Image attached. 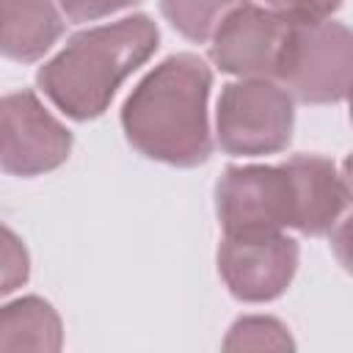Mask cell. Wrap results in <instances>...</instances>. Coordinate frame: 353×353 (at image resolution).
I'll return each mask as SVG.
<instances>
[{
    "instance_id": "obj_19",
    "label": "cell",
    "mask_w": 353,
    "mask_h": 353,
    "mask_svg": "<svg viewBox=\"0 0 353 353\" xmlns=\"http://www.w3.org/2000/svg\"><path fill=\"white\" fill-rule=\"evenodd\" d=\"M350 119H353V94H350Z\"/></svg>"
},
{
    "instance_id": "obj_17",
    "label": "cell",
    "mask_w": 353,
    "mask_h": 353,
    "mask_svg": "<svg viewBox=\"0 0 353 353\" xmlns=\"http://www.w3.org/2000/svg\"><path fill=\"white\" fill-rule=\"evenodd\" d=\"M331 245H334L336 259H339V262L353 273V215H350L347 221H342V223L334 229Z\"/></svg>"
},
{
    "instance_id": "obj_11",
    "label": "cell",
    "mask_w": 353,
    "mask_h": 353,
    "mask_svg": "<svg viewBox=\"0 0 353 353\" xmlns=\"http://www.w3.org/2000/svg\"><path fill=\"white\" fill-rule=\"evenodd\" d=\"M61 320L41 298H22L3 309L0 350H58Z\"/></svg>"
},
{
    "instance_id": "obj_1",
    "label": "cell",
    "mask_w": 353,
    "mask_h": 353,
    "mask_svg": "<svg viewBox=\"0 0 353 353\" xmlns=\"http://www.w3.org/2000/svg\"><path fill=\"white\" fill-rule=\"evenodd\" d=\"M210 69L196 55H171L130 94L121 121L130 143L171 165H199L210 157L207 127Z\"/></svg>"
},
{
    "instance_id": "obj_2",
    "label": "cell",
    "mask_w": 353,
    "mask_h": 353,
    "mask_svg": "<svg viewBox=\"0 0 353 353\" xmlns=\"http://www.w3.org/2000/svg\"><path fill=\"white\" fill-rule=\"evenodd\" d=\"M157 47V28L149 17H127L113 25L77 33L39 72L44 94L72 119L99 116L116 88Z\"/></svg>"
},
{
    "instance_id": "obj_18",
    "label": "cell",
    "mask_w": 353,
    "mask_h": 353,
    "mask_svg": "<svg viewBox=\"0 0 353 353\" xmlns=\"http://www.w3.org/2000/svg\"><path fill=\"white\" fill-rule=\"evenodd\" d=\"M342 179H345V188H347V199L353 201V154L345 160V176Z\"/></svg>"
},
{
    "instance_id": "obj_16",
    "label": "cell",
    "mask_w": 353,
    "mask_h": 353,
    "mask_svg": "<svg viewBox=\"0 0 353 353\" xmlns=\"http://www.w3.org/2000/svg\"><path fill=\"white\" fill-rule=\"evenodd\" d=\"M58 3L72 22H88V19L105 17L110 11H119L124 6H132L138 0H58Z\"/></svg>"
},
{
    "instance_id": "obj_14",
    "label": "cell",
    "mask_w": 353,
    "mask_h": 353,
    "mask_svg": "<svg viewBox=\"0 0 353 353\" xmlns=\"http://www.w3.org/2000/svg\"><path fill=\"white\" fill-rule=\"evenodd\" d=\"M270 11L284 17L292 25H306V22H323L328 19L342 0H268Z\"/></svg>"
},
{
    "instance_id": "obj_12",
    "label": "cell",
    "mask_w": 353,
    "mask_h": 353,
    "mask_svg": "<svg viewBox=\"0 0 353 353\" xmlns=\"http://www.w3.org/2000/svg\"><path fill=\"white\" fill-rule=\"evenodd\" d=\"M240 6H245V0H160L168 22L193 41L210 39L218 25Z\"/></svg>"
},
{
    "instance_id": "obj_15",
    "label": "cell",
    "mask_w": 353,
    "mask_h": 353,
    "mask_svg": "<svg viewBox=\"0 0 353 353\" xmlns=\"http://www.w3.org/2000/svg\"><path fill=\"white\" fill-rule=\"evenodd\" d=\"M0 273H3V292H11L14 287H19L28 279V254L22 248V243L14 237L11 229H3V254H0Z\"/></svg>"
},
{
    "instance_id": "obj_10",
    "label": "cell",
    "mask_w": 353,
    "mask_h": 353,
    "mask_svg": "<svg viewBox=\"0 0 353 353\" xmlns=\"http://www.w3.org/2000/svg\"><path fill=\"white\" fill-rule=\"evenodd\" d=\"M3 52L14 61H36L63 30L52 0H0Z\"/></svg>"
},
{
    "instance_id": "obj_9",
    "label": "cell",
    "mask_w": 353,
    "mask_h": 353,
    "mask_svg": "<svg viewBox=\"0 0 353 353\" xmlns=\"http://www.w3.org/2000/svg\"><path fill=\"white\" fill-rule=\"evenodd\" d=\"M292 196H295V218L292 226L303 234L328 232L347 199L345 179L336 174L334 163L317 154H295L284 163Z\"/></svg>"
},
{
    "instance_id": "obj_5",
    "label": "cell",
    "mask_w": 353,
    "mask_h": 353,
    "mask_svg": "<svg viewBox=\"0 0 353 353\" xmlns=\"http://www.w3.org/2000/svg\"><path fill=\"white\" fill-rule=\"evenodd\" d=\"M218 218L232 237L276 234L292 226L295 196L281 165H234L218 182Z\"/></svg>"
},
{
    "instance_id": "obj_4",
    "label": "cell",
    "mask_w": 353,
    "mask_h": 353,
    "mask_svg": "<svg viewBox=\"0 0 353 353\" xmlns=\"http://www.w3.org/2000/svg\"><path fill=\"white\" fill-rule=\"evenodd\" d=\"M292 99L284 88L254 77L229 83L218 99V143L229 154H270L287 146Z\"/></svg>"
},
{
    "instance_id": "obj_6",
    "label": "cell",
    "mask_w": 353,
    "mask_h": 353,
    "mask_svg": "<svg viewBox=\"0 0 353 353\" xmlns=\"http://www.w3.org/2000/svg\"><path fill=\"white\" fill-rule=\"evenodd\" d=\"M72 135L55 121L30 91L3 99V168L33 176L61 165L69 157Z\"/></svg>"
},
{
    "instance_id": "obj_13",
    "label": "cell",
    "mask_w": 353,
    "mask_h": 353,
    "mask_svg": "<svg viewBox=\"0 0 353 353\" xmlns=\"http://www.w3.org/2000/svg\"><path fill=\"white\" fill-rule=\"evenodd\" d=\"M284 347H292V342L287 331L270 317L237 320L226 339V350H284Z\"/></svg>"
},
{
    "instance_id": "obj_3",
    "label": "cell",
    "mask_w": 353,
    "mask_h": 353,
    "mask_svg": "<svg viewBox=\"0 0 353 353\" xmlns=\"http://www.w3.org/2000/svg\"><path fill=\"white\" fill-rule=\"evenodd\" d=\"M301 102H336L353 94V30L339 22L292 25L279 72Z\"/></svg>"
},
{
    "instance_id": "obj_7",
    "label": "cell",
    "mask_w": 353,
    "mask_h": 353,
    "mask_svg": "<svg viewBox=\"0 0 353 353\" xmlns=\"http://www.w3.org/2000/svg\"><path fill=\"white\" fill-rule=\"evenodd\" d=\"M298 265V245L276 234L232 237L221 243L218 270L240 301H270L287 290Z\"/></svg>"
},
{
    "instance_id": "obj_8",
    "label": "cell",
    "mask_w": 353,
    "mask_h": 353,
    "mask_svg": "<svg viewBox=\"0 0 353 353\" xmlns=\"http://www.w3.org/2000/svg\"><path fill=\"white\" fill-rule=\"evenodd\" d=\"M292 22L256 6L234 8L212 36V61L240 77L276 74Z\"/></svg>"
}]
</instances>
